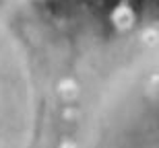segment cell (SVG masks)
I'll use <instances>...</instances> for the list:
<instances>
[{
	"instance_id": "cell-1",
	"label": "cell",
	"mask_w": 159,
	"mask_h": 148,
	"mask_svg": "<svg viewBox=\"0 0 159 148\" xmlns=\"http://www.w3.org/2000/svg\"><path fill=\"white\" fill-rule=\"evenodd\" d=\"M75 148H159V19L114 39L99 56Z\"/></svg>"
},
{
	"instance_id": "cell-2",
	"label": "cell",
	"mask_w": 159,
	"mask_h": 148,
	"mask_svg": "<svg viewBox=\"0 0 159 148\" xmlns=\"http://www.w3.org/2000/svg\"><path fill=\"white\" fill-rule=\"evenodd\" d=\"M60 56L31 0H0V148H58Z\"/></svg>"
}]
</instances>
